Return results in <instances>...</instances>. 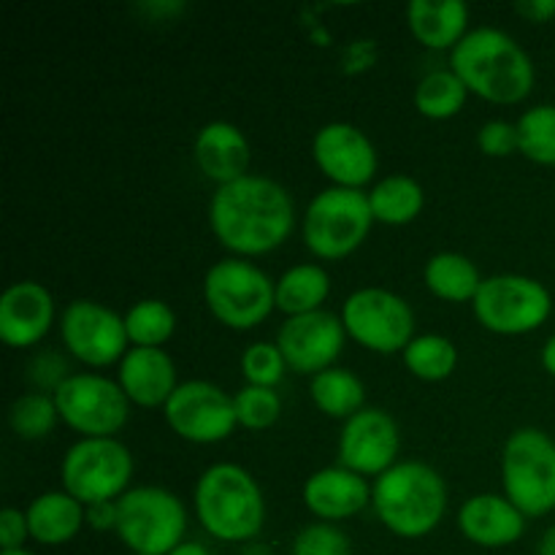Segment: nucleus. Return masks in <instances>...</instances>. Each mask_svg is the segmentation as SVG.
<instances>
[{"mask_svg": "<svg viewBox=\"0 0 555 555\" xmlns=\"http://www.w3.org/2000/svg\"><path fill=\"white\" fill-rule=\"evenodd\" d=\"M54 323V298L41 282L22 280L5 287L0 298V336L9 347H33Z\"/></svg>", "mask_w": 555, "mask_h": 555, "instance_id": "nucleus-18", "label": "nucleus"}, {"mask_svg": "<svg viewBox=\"0 0 555 555\" xmlns=\"http://www.w3.org/2000/svg\"><path fill=\"white\" fill-rule=\"evenodd\" d=\"M57 421L60 412L57 404H54V396L41 393V390L22 393L9 410L11 431L20 439H27V442L49 437L54 431V426H57Z\"/></svg>", "mask_w": 555, "mask_h": 555, "instance_id": "nucleus-32", "label": "nucleus"}, {"mask_svg": "<svg viewBox=\"0 0 555 555\" xmlns=\"http://www.w3.org/2000/svg\"><path fill=\"white\" fill-rule=\"evenodd\" d=\"M347 336L379 356L404 352L415 339V312L410 304L385 287H361L341 307Z\"/></svg>", "mask_w": 555, "mask_h": 555, "instance_id": "nucleus-11", "label": "nucleus"}, {"mask_svg": "<svg viewBox=\"0 0 555 555\" xmlns=\"http://www.w3.org/2000/svg\"><path fill=\"white\" fill-rule=\"evenodd\" d=\"M477 146H480L488 157L515 155V152H520L518 122H507V119H488V122L477 130Z\"/></svg>", "mask_w": 555, "mask_h": 555, "instance_id": "nucleus-37", "label": "nucleus"}, {"mask_svg": "<svg viewBox=\"0 0 555 555\" xmlns=\"http://www.w3.org/2000/svg\"><path fill=\"white\" fill-rule=\"evenodd\" d=\"M193 160L198 171L217 188L247 177L249 141L242 128L225 119H211L195 133Z\"/></svg>", "mask_w": 555, "mask_h": 555, "instance_id": "nucleus-20", "label": "nucleus"}, {"mask_svg": "<svg viewBox=\"0 0 555 555\" xmlns=\"http://www.w3.org/2000/svg\"><path fill=\"white\" fill-rule=\"evenodd\" d=\"M291 555H352V545L345 531L320 520L298 531Z\"/></svg>", "mask_w": 555, "mask_h": 555, "instance_id": "nucleus-36", "label": "nucleus"}, {"mask_svg": "<svg viewBox=\"0 0 555 555\" xmlns=\"http://www.w3.org/2000/svg\"><path fill=\"white\" fill-rule=\"evenodd\" d=\"M60 336L65 350L92 369L122 361L130 345L125 318L92 298H76L65 307L60 314Z\"/></svg>", "mask_w": 555, "mask_h": 555, "instance_id": "nucleus-14", "label": "nucleus"}, {"mask_svg": "<svg viewBox=\"0 0 555 555\" xmlns=\"http://www.w3.org/2000/svg\"><path fill=\"white\" fill-rule=\"evenodd\" d=\"M168 555H211L209 551H206L204 545H201V542H193V540H184L182 545H177L173 547L171 553Z\"/></svg>", "mask_w": 555, "mask_h": 555, "instance_id": "nucleus-43", "label": "nucleus"}, {"mask_svg": "<svg viewBox=\"0 0 555 555\" xmlns=\"http://www.w3.org/2000/svg\"><path fill=\"white\" fill-rule=\"evenodd\" d=\"M450 70L466 90L491 103L513 106L529 98L534 87V63L509 33L499 27H477L450 52Z\"/></svg>", "mask_w": 555, "mask_h": 555, "instance_id": "nucleus-2", "label": "nucleus"}, {"mask_svg": "<svg viewBox=\"0 0 555 555\" xmlns=\"http://www.w3.org/2000/svg\"><path fill=\"white\" fill-rule=\"evenodd\" d=\"M0 555H36V553H30V551H25V547H22V551H3Z\"/></svg>", "mask_w": 555, "mask_h": 555, "instance_id": "nucleus-45", "label": "nucleus"}, {"mask_svg": "<svg viewBox=\"0 0 555 555\" xmlns=\"http://www.w3.org/2000/svg\"><path fill=\"white\" fill-rule=\"evenodd\" d=\"M125 331L133 347H163L177 331V314L160 298H144L125 312Z\"/></svg>", "mask_w": 555, "mask_h": 555, "instance_id": "nucleus-31", "label": "nucleus"}, {"mask_svg": "<svg viewBox=\"0 0 555 555\" xmlns=\"http://www.w3.org/2000/svg\"><path fill=\"white\" fill-rule=\"evenodd\" d=\"M369 206H372L374 222L383 225H410L417 220L426 206V193L421 182L406 173H388L369 190Z\"/></svg>", "mask_w": 555, "mask_h": 555, "instance_id": "nucleus-25", "label": "nucleus"}, {"mask_svg": "<svg viewBox=\"0 0 555 555\" xmlns=\"http://www.w3.org/2000/svg\"><path fill=\"white\" fill-rule=\"evenodd\" d=\"M345 339L347 331L341 318L318 309V312L287 318L276 334V347H280L287 369L318 377L325 369H334Z\"/></svg>", "mask_w": 555, "mask_h": 555, "instance_id": "nucleus-16", "label": "nucleus"}, {"mask_svg": "<svg viewBox=\"0 0 555 555\" xmlns=\"http://www.w3.org/2000/svg\"><path fill=\"white\" fill-rule=\"evenodd\" d=\"M475 318L491 334L524 336L547 323L553 296L542 282L524 274H496L482 280L475 301Z\"/></svg>", "mask_w": 555, "mask_h": 555, "instance_id": "nucleus-10", "label": "nucleus"}, {"mask_svg": "<svg viewBox=\"0 0 555 555\" xmlns=\"http://www.w3.org/2000/svg\"><path fill=\"white\" fill-rule=\"evenodd\" d=\"M515 11L524 20L542 25V22H551L555 16V0H520V3H515Z\"/></svg>", "mask_w": 555, "mask_h": 555, "instance_id": "nucleus-41", "label": "nucleus"}, {"mask_svg": "<svg viewBox=\"0 0 555 555\" xmlns=\"http://www.w3.org/2000/svg\"><path fill=\"white\" fill-rule=\"evenodd\" d=\"M117 537L135 555H168L184 542L188 509L177 493L157 486L130 488L117 499Z\"/></svg>", "mask_w": 555, "mask_h": 555, "instance_id": "nucleus-5", "label": "nucleus"}, {"mask_svg": "<svg viewBox=\"0 0 555 555\" xmlns=\"http://www.w3.org/2000/svg\"><path fill=\"white\" fill-rule=\"evenodd\" d=\"M233 410H236L238 426L247 431H266L274 426L282 415V399L276 388H260V385H244L233 396Z\"/></svg>", "mask_w": 555, "mask_h": 555, "instance_id": "nucleus-34", "label": "nucleus"}, {"mask_svg": "<svg viewBox=\"0 0 555 555\" xmlns=\"http://www.w3.org/2000/svg\"><path fill=\"white\" fill-rule=\"evenodd\" d=\"M52 396L60 421L81 434V439L114 437L122 431L130 417V401L125 390L103 374H70Z\"/></svg>", "mask_w": 555, "mask_h": 555, "instance_id": "nucleus-12", "label": "nucleus"}, {"mask_svg": "<svg viewBox=\"0 0 555 555\" xmlns=\"http://www.w3.org/2000/svg\"><path fill=\"white\" fill-rule=\"evenodd\" d=\"M30 540L43 547L68 545L87 524V507L65 491H47L25 509Z\"/></svg>", "mask_w": 555, "mask_h": 555, "instance_id": "nucleus-23", "label": "nucleus"}, {"mask_svg": "<svg viewBox=\"0 0 555 555\" xmlns=\"http://www.w3.org/2000/svg\"><path fill=\"white\" fill-rule=\"evenodd\" d=\"M401 356H404V366L410 369V374L426 379V383H442L459 366V350L442 334L415 336Z\"/></svg>", "mask_w": 555, "mask_h": 555, "instance_id": "nucleus-29", "label": "nucleus"}, {"mask_svg": "<svg viewBox=\"0 0 555 555\" xmlns=\"http://www.w3.org/2000/svg\"><path fill=\"white\" fill-rule=\"evenodd\" d=\"M459 529L477 547H509L524 537L526 515L499 493H477L459 509Z\"/></svg>", "mask_w": 555, "mask_h": 555, "instance_id": "nucleus-22", "label": "nucleus"}, {"mask_svg": "<svg viewBox=\"0 0 555 555\" xmlns=\"http://www.w3.org/2000/svg\"><path fill=\"white\" fill-rule=\"evenodd\" d=\"M331 293V276L318 263H298L276 280V309L287 318L323 309Z\"/></svg>", "mask_w": 555, "mask_h": 555, "instance_id": "nucleus-27", "label": "nucleus"}, {"mask_svg": "<svg viewBox=\"0 0 555 555\" xmlns=\"http://www.w3.org/2000/svg\"><path fill=\"white\" fill-rule=\"evenodd\" d=\"M287 372V363L282 358L276 341H253L242 352V374L247 385H260V388H276Z\"/></svg>", "mask_w": 555, "mask_h": 555, "instance_id": "nucleus-35", "label": "nucleus"}, {"mask_svg": "<svg viewBox=\"0 0 555 555\" xmlns=\"http://www.w3.org/2000/svg\"><path fill=\"white\" fill-rule=\"evenodd\" d=\"M537 555H555V526L542 534L540 545H537Z\"/></svg>", "mask_w": 555, "mask_h": 555, "instance_id": "nucleus-44", "label": "nucleus"}, {"mask_svg": "<svg viewBox=\"0 0 555 555\" xmlns=\"http://www.w3.org/2000/svg\"><path fill=\"white\" fill-rule=\"evenodd\" d=\"M27 537H30L27 515L22 513V509L5 507L3 513H0V547H3V551H22Z\"/></svg>", "mask_w": 555, "mask_h": 555, "instance_id": "nucleus-39", "label": "nucleus"}, {"mask_svg": "<svg viewBox=\"0 0 555 555\" xmlns=\"http://www.w3.org/2000/svg\"><path fill=\"white\" fill-rule=\"evenodd\" d=\"M60 480H63V491L85 507L117 502L130 491L133 455L117 437L79 439L63 455Z\"/></svg>", "mask_w": 555, "mask_h": 555, "instance_id": "nucleus-9", "label": "nucleus"}, {"mask_svg": "<svg viewBox=\"0 0 555 555\" xmlns=\"http://www.w3.org/2000/svg\"><path fill=\"white\" fill-rule=\"evenodd\" d=\"M374 225L369 193L328 188L314 195L304 215V242L323 260H341L356 253Z\"/></svg>", "mask_w": 555, "mask_h": 555, "instance_id": "nucleus-8", "label": "nucleus"}, {"mask_svg": "<svg viewBox=\"0 0 555 555\" xmlns=\"http://www.w3.org/2000/svg\"><path fill=\"white\" fill-rule=\"evenodd\" d=\"M168 428L179 439L193 444H217L238 426L233 396L209 379H188L179 383L171 399L163 406Z\"/></svg>", "mask_w": 555, "mask_h": 555, "instance_id": "nucleus-13", "label": "nucleus"}, {"mask_svg": "<svg viewBox=\"0 0 555 555\" xmlns=\"http://www.w3.org/2000/svg\"><path fill=\"white\" fill-rule=\"evenodd\" d=\"M68 377V366H65V363L60 361V356H54V352H43V356H38L30 366V379L36 383V390H41V393H47V390L54 393Z\"/></svg>", "mask_w": 555, "mask_h": 555, "instance_id": "nucleus-38", "label": "nucleus"}, {"mask_svg": "<svg viewBox=\"0 0 555 555\" xmlns=\"http://www.w3.org/2000/svg\"><path fill=\"white\" fill-rule=\"evenodd\" d=\"M520 155L540 166H555V103H540L518 119Z\"/></svg>", "mask_w": 555, "mask_h": 555, "instance_id": "nucleus-33", "label": "nucleus"}, {"mask_svg": "<svg viewBox=\"0 0 555 555\" xmlns=\"http://www.w3.org/2000/svg\"><path fill=\"white\" fill-rule=\"evenodd\" d=\"M401 434L390 412L363 406L345 421L339 434V466L361 477H379L399 464Z\"/></svg>", "mask_w": 555, "mask_h": 555, "instance_id": "nucleus-15", "label": "nucleus"}, {"mask_svg": "<svg viewBox=\"0 0 555 555\" xmlns=\"http://www.w3.org/2000/svg\"><path fill=\"white\" fill-rule=\"evenodd\" d=\"M540 361H542V369H545V372L551 374V377H555V334L545 341V347H542Z\"/></svg>", "mask_w": 555, "mask_h": 555, "instance_id": "nucleus-42", "label": "nucleus"}, {"mask_svg": "<svg viewBox=\"0 0 555 555\" xmlns=\"http://www.w3.org/2000/svg\"><path fill=\"white\" fill-rule=\"evenodd\" d=\"M372 507L390 534L421 540L442 524L448 513V486L434 466L401 461L374 480Z\"/></svg>", "mask_w": 555, "mask_h": 555, "instance_id": "nucleus-3", "label": "nucleus"}, {"mask_svg": "<svg viewBox=\"0 0 555 555\" xmlns=\"http://www.w3.org/2000/svg\"><path fill=\"white\" fill-rule=\"evenodd\" d=\"M119 388L135 406H166L179 388L177 363L163 347H130L119 361Z\"/></svg>", "mask_w": 555, "mask_h": 555, "instance_id": "nucleus-21", "label": "nucleus"}, {"mask_svg": "<svg viewBox=\"0 0 555 555\" xmlns=\"http://www.w3.org/2000/svg\"><path fill=\"white\" fill-rule=\"evenodd\" d=\"M423 282L442 301L466 304L475 301L482 285L480 269L461 253H437L423 269Z\"/></svg>", "mask_w": 555, "mask_h": 555, "instance_id": "nucleus-26", "label": "nucleus"}, {"mask_svg": "<svg viewBox=\"0 0 555 555\" xmlns=\"http://www.w3.org/2000/svg\"><path fill=\"white\" fill-rule=\"evenodd\" d=\"M204 301L222 325L249 331L276 309V282L249 260H217L204 276Z\"/></svg>", "mask_w": 555, "mask_h": 555, "instance_id": "nucleus-7", "label": "nucleus"}, {"mask_svg": "<svg viewBox=\"0 0 555 555\" xmlns=\"http://www.w3.org/2000/svg\"><path fill=\"white\" fill-rule=\"evenodd\" d=\"M504 496L526 515L542 518L555 509V442L542 428H518L502 453Z\"/></svg>", "mask_w": 555, "mask_h": 555, "instance_id": "nucleus-6", "label": "nucleus"}, {"mask_svg": "<svg viewBox=\"0 0 555 555\" xmlns=\"http://www.w3.org/2000/svg\"><path fill=\"white\" fill-rule=\"evenodd\" d=\"M130 555H135V553H130Z\"/></svg>", "mask_w": 555, "mask_h": 555, "instance_id": "nucleus-46", "label": "nucleus"}, {"mask_svg": "<svg viewBox=\"0 0 555 555\" xmlns=\"http://www.w3.org/2000/svg\"><path fill=\"white\" fill-rule=\"evenodd\" d=\"M195 515L220 542H249L266 524L258 480L238 464H211L195 482Z\"/></svg>", "mask_w": 555, "mask_h": 555, "instance_id": "nucleus-4", "label": "nucleus"}, {"mask_svg": "<svg viewBox=\"0 0 555 555\" xmlns=\"http://www.w3.org/2000/svg\"><path fill=\"white\" fill-rule=\"evenodd\" d=\"M301 496L314 518L334 524V520H347L363 513L372 504V486L366 477L345 466H325L307 477Z\"/></svg>", "mask_w": 555, "mask_h": 555, "instance_id": "nucleus-19", "label": "nucleus"}, {"mask_svg": "<svg viewBox=\"0 0 555 555\" xmlns=\"http://www.w3.org/2000/svg\"><path fill=\"white\" fill-rule=\"evenodd\" d=\"M406 25L423 47L453 52L469 33V5L461 0H412Z\"/></svg>", "mask_w": 555, "mask_h": 555, "instance_id": "nucleus-24", "label": "nucleus"}, {"mask_svg": "<svg viewBox=\"0 0 555 555\" xmlns=\"http://www.w3.org/2000/svg\"><path fill=\"white\" fill-rule=\"evenodd\" d=\"M312 157L334 188L363 190L377 173V150L361 128L350 122H328L314 133Z\"/></svg>", "mask_w": 555, "mask_h": 555, "instance_id": "nucleus-17", "label": "nucleus"}, {"mask_svg": "<svg viewBox=\"0 0 555 555\" xmlns=\"http://www.w3.org/2000/svg\"><path fill=\"white\" fill-rule=\"evenodd\" d=\"M466 95L469 90L453 70H431L417 81L415 108L428 119H450L464 108Z\"/></svg>", "mask_w": 555, "mask_h": 555, "instance_id": "nucleus-30", "label": "nucleus"}, {"mask_svg": "<svg viewBox=\"0 0 555 555\" xmlns=\"http://www.w3.org/2000/svg\"><path fill=\"white\" fill-rule=\"evenodd\" d=\"M87 526H92L95 531L117 529V502H103L87 507Z\"/></svg>", "mask_w": 555, "mask_h": 555, "instance_id": "nucleus-40", "label": "nucleus"}, {"mask_svg": "<svg viewBox=\"0 0 555 555\" xmlns=\"http://www.w3.org/2000/svg\"><path fill=\"white\" fill-rule=\"evenodd\" d=\"M314 406L334 421H350L366 406V385L350 369H325L309 385Z\"/></svg>", "mask_w": 555, "mask_h": 555, "instance_id": "nucleus-28", "label": "nucleus"}, {"mask_svg": "<svg viewBox=\"0 0 555 555\" xmlns=\"http://www.w3.org/2000/svg\"><path fill=\"white\" fill-rule=\"evenodd\" d=\"M209 225L217 242L236 258L274 253L296 228V206L280 182L258 173L217 188L209 201Z\"/></svg>", "mask_w": 555, "mask_h": 555, "instance_id": "nucleus-1", "label": "nucleus"}]
</instances>
